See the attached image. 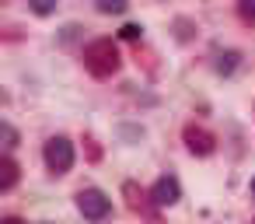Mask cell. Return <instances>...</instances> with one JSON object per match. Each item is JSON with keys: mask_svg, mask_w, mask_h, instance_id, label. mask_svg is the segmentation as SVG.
<instances>
[{"mask_svg": "<svg viewBox=\"0 0 255 224\" xmlns=\"http://www.w3.org/2000/svg\"><path fill=\"white\" fill-rule=\"evenodd\" d=\"M84 67L95 74V77H109L119 70V49L112 39H98L84 49Z\"/></svg>", "mask_w": 255, "mask_h": 224, "instance_id": "obj_1", "label": "cell"}, {"mask_svg": "<svg viewBox=\"0 0 255 224\" xmlns=\"http://www.w3.org/2000/svg\"><path fill=\"white\" fill-rule=\"evenodd\" d=\"M42 154H46V165H49L53 175H63V172H70V165H74V144H70L67 137H53Z\"/></svg>", "mask_w": 255, "mask_h": 224, "instance_id": "obj_2", "label": "cell"}, {"mask_svg": "<svg viewBox=\"0 0 255 224\" xmlns=\"http://www.w3.org/2000/svg\"><path fill=\"white\" fill-rule=\"evenodd\" d=\"M77 207H81V214L88 221H105L109 210H112V203H109V196L102 189H81L77 193Z\"/></svg>", "mask_w": 255, "mask_h": 224, "instance_id": "obj_3", "label": "cell"}, {"mask_svg": "<svg viewBox=\"0 0 255 224\" xmlns=\"http://www.w3.org/2000/svg\"><path fill=\"white\" fill-rule=\"evenodd\" d=\"M182 137H185V144H189V151H192V154H199V158L213 154V144H217V140H213V133H210V130H203V126L189 123Z\"/></svg>", "mask_w": 255, "mask_h": 224, "instance_id": "obj_4", "label": "cell"}, {"mask_svg": "<svg viewBox=\"0 0 255 224\" xmlns=\"http://www.w3.org/2000/svg\"><path fill=\"white\" fill-rule=\"evenodd\" d=\"M178 196H182V186H178L175 175H161L154 182V189H150V200L157 207H171V203H178Z\"/></svg>", "mask_w": 255, "mask_h": 224, "instance_id": "obj_5", "label": "cell"}, {"mask_svg": "<svg viewBox=\"0 0 255 224\" xmlns=\"http://www.w3.org/2000/svg\"><path fill=\"white\" fill-rule=\"evenodd\" d=\"M0 172H4V175H0V193H7V189L18 182V165H14V158H4V161H0Z\"/></svg>", "mask_w": 255, "mask_h": 224, "instance_id": "obj_6", "label": "cell"}, {"mask_svg": "<svg viewBox=\"0 0 255 224\" xmlns=\"http://www.w3.org/2000/svg\"><path fill=\"white\" fill-rule=\"evenodd\" d=\"M238 14H241V21L255 25V0H238Z\"/></svg>", "mask_w": 255, "mask_h": 224, "instance_id": "obj_7", "label": "cell"}, {"mask_svg": "<svg viewBox=\"0 0 255 224\" xmlns=\"http://www.w3.org/2000/svg\"><path fill=\"white\" fill-rule=\"evenodd\" d=\"M95 4H98L105 14H123V11H126V0H95Z\"/></svg>", "mask_w": 255, "mask_h": 224, "instance_id": "obj_8", "label": "cell"}, {"mask_svg": "<svg viewBox=\"0 0 255 224\" xmlns=\"http://www.w3.org/2000/svg\"><path fill=\"white\" fill-rule=\"evenodd\" d=\"M234 67H238V53H227V56H220V63H217L220 74H231Z\"/></svg>", "mask_w": 255, "mask_h": 224, "instance_id": "obj_9", "label": "cell"}, {"mask_svg": "<svg viewBox=\"0 0 255 224\" xmlns=\"http://www.w3.org/2000/svg\"><path fill=\"white\" fill-rule=\"evenodd\" d=\"M0 133H4V147H7V151L18 144V133H14V126H11V123H4V126H0Z\"/></svg>", "mask_w": 255, "mask_h": 224, "instance_id": "obj_10", "label": "cell"}, {"mask_svg": "<svg viewBox=\"0 0 255 224\" xmlns=\"http://www.w3.org/2000/svg\"><path fill=\"white\" fill-rule=\"evenodd\" d=\"M28 4H32L35 14H49V11L56 7V0H28Z\"/></svg>", "mask_w": 255, "mask_h": 224, "instance_id": "obj_11", "label": "cell"}, {"mask_svg": "<svg viewBox=\"0 0 255 224\" xmlns=\"http://www.w3.org/2000/svg\"><path fill=\"white\" fill-rule=\"evenodd\" d=\"M123 39H140V25H123Z\"/></svg>", "mask_w": 255, "mask_h": 224, "instance_id": "obj_12", "label": "cell"}, {"mask_svg": "<svg viewBox=\"0 0 255 224\" xmlns=\"http://www.w3.org/2000/svg\"><path fill=\"white\" fill-rule=\"evenodd\" d=\"M0 224H25V221H21V217H4Z\"/></svg>", "mask_w": 255, "mask_h": 224, "instance_id": "obj_13", "label": "cell"}, {"mask_svg": "<svg viewBox=\"0 0 255 224\" xmlns=\"http://www.w3.org/2000/svg\"><path fill=\"white\" fill-rule=\"evenodd\" d=\"M252 193H255V179H252Z\"/></svg>", "mask_w": 255, "mask_h": 224, "instance_id": "obj_14", "label": "cell"}]
</instances>
